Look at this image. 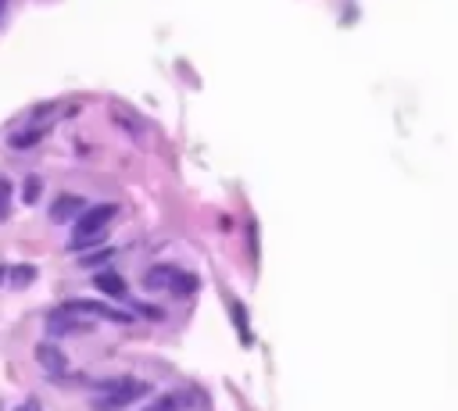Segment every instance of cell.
<instances>
[{"instance_id":"13","label":"cell","mask_w":458,"mask_h":411,"mask_svg":"<svg viewBox=\"0 0 458 411\" xmlns=\"http://www.w3.org/2000/svg\"><path fill=\"white\" fill-rule=\"evenodd\" d=\"M183 407V397H172V393H165V397H158L154 404H147L143 411H180Z\"/></svg>"},{"instance_id":"10","label":"cell","mask_w":458,"mask_h":411,"mask_svg":"<svg viewBox=\"0 0 458 411\" xmlns=\"http://www.w3.org/2000/svg\"><path fill=\"white\" fill-rule=\"evenodd\" d=\"M168 275H172V268L154 265V268L143 275V286H147V290H165V286H168Z\"/></svg>"},{"instance_id":"4","label":"cell","mask_w":458,"mask_h":411,"mask_svg":"<svg viewBox=\"0 0 458 411\" xmlns=\"http://www.w3.org/2000/svg\"><path fill=\"white\" fill-rule=\"evenodd\" d=\"M107 119H111L114 126H119L122 133H129L133 140H143V133H147V122L140 119V114H136L129 104H119V100L107 104Z\"/></svg>"},{"instance_id":"2","label":"cell","mask_w":458,"mask_h":411,"mask_svg":"<svg viewBox=\"0 0 458 411\" xmlns=\"http://www.w3.org/2000/svg\"><path fill=\"white\" fill-rule=\"evenodd\" d=\"M47 333L50 336H79V333H93V318L76 315L69 308H57L47 315Z\"/></svg>"},{"instance_id":"8","label":"cell","mask_w":458,"mask_h":411,"mask_svg":"<svg viewBox=\"0 0 458 411\" xmlns=\"http://www.w3.org/2000/svg\"><path fill=\"white\" fill-rule=\"evenodd\" d=\"M197 286H201V279H197L194 272H172V275H168V290L176 293V297H190Z\"/></svg>"},{"instance_id":"11","label":"cell","mask_w":458,"mask_h":411,"mask_svg":"<svg viewBox=\"0 0 458 411\" xmlns=\"http://www.w3.org/2000/svg\"><path fill=\"white\" fill-rule=\"evenodd\" d=\"M107 258H114V247H104V251H86V254H79V265H83V268H100Z\"/></svg>"},{"instance_id":"19","label":"cell","mask_w":458,"mask_h":411,"mask_svg":"<svg viewBox=\"0 0 458 411\" xmlns=\"http://www.w3.org/2000/svg\"><path fill=\"white\" fill-rule=\"evenodd\" d=\"M0 411H4V404H0Z\"/></svg>"},{"instance_id":"14","label":"cell","mask_w":458,"mask_h":411,"mask_svg":"<svg viewBox=\"0 0 458 411\" xmlns=\"http://www.w3.org/2000/svg\"><path fill=\"white\" fill-rule=\"evenodd\" d=\"M8 272L15 275V279H11L15 286H25V282H33V279H36V268H33V265H18V268H8Z\"/></svg>"},{"instance_id":"3","label":"cell","mask_w":458,"mask_h":411,"mask_svg":"<svg viewBox=\"0 0 458 411\" xmlns=\"http://www.w3.org/2000/svg\"><path fill=\"white\" fill-rule=\"evenodd\" d=\"M114 215H119V208H114V204H93V208H86L76 218V232H72V237H93V232H104Z\"/></svg>"},{"instance_id":"17","label":"cell","mask_w":458,"mask_h":411,"mask_svg":"<svg viewBox=\"0 0 458 411\" xmlns=\"http://www.w3.org/2000/svg\"><path fill=\"white\" fill-rule=\"evenodd\" d=\"M15 411H43V407H40V400H25V404H18Z\"/></svg>"},{"instance_id":"7","label":"cell","mask_w":458,"mask_h":411,"mask_svg":"<svg viewBox=\"0 0 458 411\" xmlns=\"http://www.w3.org/2000/svg\"><path fill=\"white\" fill-rule=\"evenodd\" d=\"M93 286H97L100 293H107V297H126V279H122L119 272H111V268H100V272L93 275Z\"/></svg>"},{"instance_id":"16","label":"cell","mask_w":458,"mask_h":411,"mask_svg":"<svg viewBox=\"0 0 458 411\" xmlns=\"http://www.w3.org/2000/svg\"><path fill=\"white\" fill-rule=\"evenodd\" d=\"M229 308H233V318H237V326H240V336H244V343H251V336H247V318H244V308L233 301V304H229Z\"/></svg>"},{"instance_id":"1","label":"cell","mask_w":458,"mask_h":411,"mask_svg":"<svg viewBox=\"0 0 458 411\" xmlns=\"http://www.w3.org/2000/svg\"><path fill=\"white\" fill-rule=\"evenodd\" d=\"M104 397H93V411H122L136 400H143L151 393V383L133 379V376H119V379H107L100 383Z\"/></svg>"},{"instance_id":"12","label":"cell","mask_w":458,"mask_h":411,"mask_svg":"<svg viewBox=\"0 0 458 411\" xmlns=\"http://www.w3.org/2000/svg\"><path fill=\"white\" fill-rule=\"evenodd\" d=\"M40 193H43V179H40V175H25V183H22V201H25V204H36Z\"/></svg>"},{"instance_id":"15","label":"cell","mask_w":458,"mask_h":411,"mask_svg":"<svg viewBox=\"0 0 458 411\" xmlns=\"http://www.w3.org/2000/svg\"><path fill=\"white\" fill-rule=\"evenodd\" d=\"M8 201H11V179L0 175V222L8 218Z\"/></svg>"},{"instance_id":"6","label":"cell","mask_w":458,"mask_h":411,"mask_svg":"<svg viewBox=\"0 0 458 411\" xmlns=\"http://www.w3.org/2000/svg\"><path fill=\"white\" fill-rule=\"evenodd\" d=\"M86 208H90V204H86V197H79V193H57V201L50 204V218H54V222H72V218H79Z\"/></svg>"},{"instance_id":"9","label":"cell","mask_w":458,"mask_h":411,"mask_svg":"<svg viewBox=\"0 0 458 411\" xmlns=\"http://www.w3.org/2000/svg\"><path fill=\"white\" fill-rule=\"evenodd\" d=\"M43 136H47V129H43V126H29V129H18V133H11V140H8V143H11L15 150H25V147H36Z\"/></svg>"},{"instance_id":"5","label":"cell","mask_w":458,"mask_h":411,"mask_svg":"<svg viewBox=\"0 0 458 411\" xmlns=\"http://www.w3.org/2000/svg\"><path fill=\"white\" fill-rule=\"evenodd\" d=\"M33 358L40 362V369H47V372H65V365H69V358H65V350L57 347L54 340H40L36 343V350H33Z\"/></svg>"},{"instance_id":"18","label":"cell","mask_w":458,"mask_h":411,"mask_svg":"<svg viewBox=\"0 0 458 411\" xmlns=\"http://www.w3.org/2000/svg\"><path fill=\"white\" fill-rule=\"evenodd\" d=\"M4 275H8V268H4V265H0V282H4Z\"/></svg>"}]
</instances>
